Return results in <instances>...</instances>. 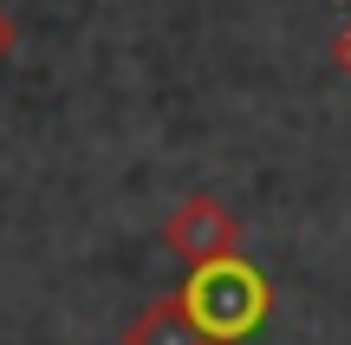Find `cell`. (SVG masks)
<instances>
[{
  "label": "cell",
  "mask_w": 351,
  "mask_h": 345,
  "mask_svg": "<svg viewBox=\"0 0 351 345\" xmlns=\"http://www.w3.org/2000/svg\"><path fill=\"white\" fill-rule=\"evenodd\" d=\"M182 307H189V320L208 333V345H228V339H247L254 326L274 313V287L241 254H221V261H202V267L189 274Z\"/></svg>",
  "instance_id": "6da1fadb"
},
{
  "label": "cell",
  "mask_w": 351,
  "mask_h": 345,
  "mask_svg": "<svg viewBox=\"0 0 351 345\" xmlns=\"http://www.w3.org/2000/svg\"><path fill=\"white\" fill-rule=\"evenodd\" d=\"M169 248H176V254H189L195 267H202V261H221V254H234V248H241V222L228 215L215 195H189V202L169 215Z\"/></svg>",
  "instance_id": "7a4b0ae2"
},
{
  "label": "cell",
  "mask_w": 351,
  "mask_h": 345,
  "mask_svg": "<svg viewBox=\"0 0 351 345\" xmlns=\"http://www.w3.org/2000/svg\"><path fill=\"white\" fill-rule=\"evenodd\" d=\"M130 345H208V333L189 320L182 294H169V300H156V307H143V313H137V326H130Z\"/></svg>",
  "instance_id": "3957f363"
},
{
  "label": "cell",
  "mask_w": 351,
  "mask_h": 345,
  "mask_svg": "<svg viewBox=\"0 0 351 345\" xmlns=\"http://www.w3.org/2000/svg\"><path fill=\"white\" fill-rule=\"evenodd\" d=\"M339 65H345V72H351V26H345V33H339Z\"/></svg>",
  "instance_id": "277c9868"
},
{
  "label": "cell",
  "mask_w": 351,
  "mask_h": 345,
  "mask_svg": "<svg viewBox=\"0 0 351 345\" xmlns=\"http://www.w3.org/2000/svg\"><path fill=\"white\" fill-rule=\"evenodd\" d=\"M7 46H13V20L0 13V52H7Z\"/></svg>",
  "instance_id": "5b68a950"
}]
</instances>
